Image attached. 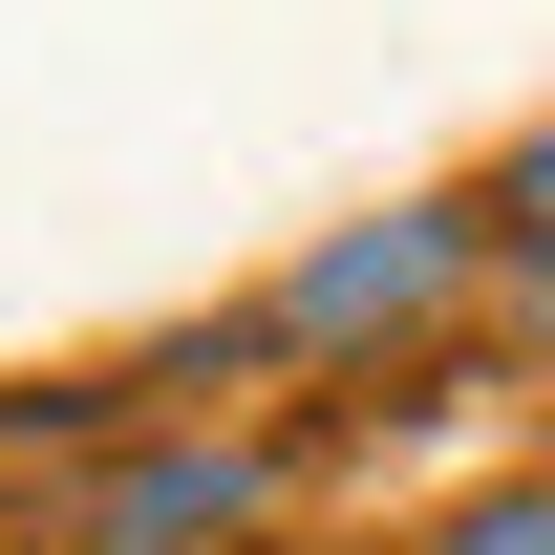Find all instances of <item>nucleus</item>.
Masks as SVG:
<instances>
[{
  "label": "nucleus",
  "instance_id": "nucleus-1",
  "mask_svg": "<svg viewBox=\"0 0 555 555\" xmlns=\"http://www.w3.org/2000/svg\"><path fill=\"white\" fill-rule=\"evenodd\" d=\"M449 278H470V214H385V235H343V257H321L299 299H278L257 343H299V363H343V343H406V321L449 299Z\"/></svg>",
  "mask_w": 555,
  "mask_h": 555
},
{
  "label": "nucleus",
  "instance_id": "nucleus-2",
  "mask_svg": "<svg viewBox=\"0 0 555 555\" xmlns=\"http://www.w3.org/2000/svg\"><path fill=\"white\" fill-rule=\"evenodd\" d=\"M235 491H257L235 449H150V470L107 491V555H171V534H235Z\"/></svg>",
  "mask_w": 555,
  "mask_h": 555
},
{
  "label": "nucleus",
  "instance_id": "nucleus-3",
  "mask_svg": "<svg viewBox=\"0 0 555 555\" xmlns=\"http://www.w3.org/2000/svg\"><path fill=\"white\" fill-rule=\"evenodd\" d=\"M449 555H555V491H491V513H449Z\"/></svg>",
  "mask_w": 555,
  "mask_h": 555
},
{
  "label": "nucleus",
  "instance_id": "nucleus-4",
  "mask_svg": "<svg viewBox=\"0 0 555 555\" xmlns=\"http://www.w3.org/2000/svg\"><path fill=\"white\" fill-rule=\"evenodd\" d=\"M513 235H534V278H555V129L513 150Z\"/></svg>",
  "mask_w": 555,
  "mask_h": 555
}]
</instances>
